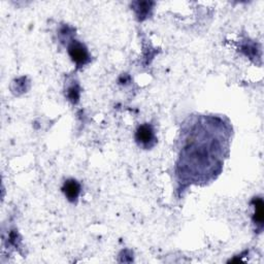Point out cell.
<instances>
[{
    "label": "cell",
    "instance_id": "cell-3",
    "mask_svg": "<svg viewBox=\"0 0 264 264\" xmlns=\"http://www.w3.org/2000/svg\"><path fill=\"white\" fill-rule=\"evenodd\" d=\"M62 191L69 201L74 202L78 199L81 193V186L75 180H68L64 183L62 187Z\"/></svg>",
    "mask_w": 264,
    "mask_h": 264
},
{
    "label": "cell",
    "instance_id": "cell-1",
    "mask_svg": "<svg viewBox=\"0 0 264 264\" xmlns=\"http://www.w3.org/2000/svg\"><path fill=\"white\" fill-rule=\"evenodd\" d=\"M68 54L71 60L79 66L85 65L89 61L88 51L81 43L73 42L68 48Z\"/></svg>",
    "mask_w": 264,
    "mask_h": 264
},
{
    "label": "cell",
    "instance_id": "cell-2",
    "mask_svg": "<svg viewBox=\"0 0 264 264\" xmlns=\"http://www.w3.org/2000/svg\"><path fill=\"white\" fill-rule=\"evenodd\" d=\"M135 138H136V141L143 146L151 145L154 142V139H155L153 127L149 124H143V125L139 126L138 129L136 130Z\"/></svg>",
    "mask_w": 264,
    "mask_h": 264
},
{
    "label": "cell",
    "instance_id": "cell-4",
    "mask_svg": "<svg viewBox=\"0 0 264 264\" xmlns=\"http://www.w3.org/2000/svg\"><path fill=\"white\" fill-rule=\"evenodd\" d=\"M253 204L255 208V214L253 217V221L256 225L262 227L263 219H264V211H263V201L261 198H256L253 200Z\"/></svg>",
    "mask_w": 264,
    "mask_h": 264
}]
</instances>
